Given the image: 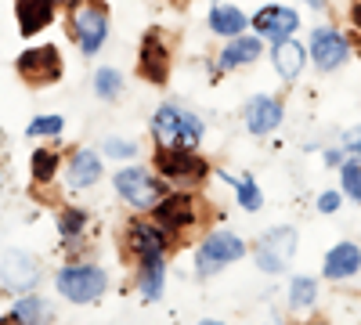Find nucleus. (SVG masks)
<instances>
[{"label":"nucleus","instance_id":"10","mask_svg":"<svg viewBox=\"0 0 361 325\" xmlns=\"http://www.w3.org/2000/svg\"><path fill=\"white\" fill-rule=\"evenodd\" d=\"M152 217H156V224L166 235L170 231H185V228L195 224V199L188 192H170V195H163L152 206Z\"/></svg>","mask_w":361,"mask_h":325},{"label":"nucleus","instance_id":"27","mask_svg":"<svg viewBox=\"0 0 361 325\" xmlns=\"http://www.w3.org/2000/svg\"><path fill=\"white\" fill-rule=\"evenodd\" d=\"M58 152H51V149H40V152H33V181L37 185H47V181H54V173H58Z\"/></svg>","mask_w":361,"mask_h":325},{"label":"nucleus","instance_id":"2","mask_svg":"<svg viewBox=\"0 0 361 325\" xmlns=\"http://www.w3.org/2000/svg\"><path fill=\"white\" fill-rule=\"evenodd\" d=\"M69 29L80 44L83 54H98L105 37H109V15H105V4L98 0H69Z\"/></svg>","mask_w":361,"mask_h":325},{"label":"nucleus","instance_id":"35","mask_svg":"<svg viewBox=\"0 0 361 325\" xmlns=\"http://www.w3.org/2000/svg\"><path fill=\"white\" fill-rule=\"evenodd\" d=\"M307 4H311V8H325V0H307Z\"/></svg>","mask_w":361,"mask_h":325},{"label":"nucleus","instance_id":"4","mask_svg":"<svg viewBox=\"0 0 361 325\" xmlns=\"http://www.w3.org/2000/svg\"><path fill=\"white\" fill-rule=\"evenodd\" d=\"M54 286L69 304H94L109 289V275L102 268H94V264H69V268L58 271Z\"/></svg>","mask_w":361,"mask_h":325},{"label":"nucleus","instance_id":"11","mask_svg":"<svg viewBox=\"0 0 361 325\" xmlns=\"http://www.w3.org/2000/svg\"><path fill=\"white\" fill-rule=\"evenodd\" d=\"M253 29H257V37L271 40V44H279V40H289L296 29H300V15L286 4H267L253 15Z\"/></svg>","mask_w":361,"mask_h":325},{"label":"nucleus","instance_id":"21","mask_svg":"<svg viewBox=\"0 0 361 325\" xmlns=\"http://www.w3.org/2000/svg\"><path fill=\"white\" fill-rule=\"evenodd\" d=\"M137 286H141V297L145 300H159L163 289H166V264L163 260H141Z\"/></svg>","mask_w":361,"mask_h":325},{"label":"nucleus","instance_id":"30","mask_svg":"<svg viewBox=\"0 0 361 325\" xmlns=\"http://www.w3.org/2000/svg\"><path fill=\"white\" fill-rule=\"evenodd\" d=\"M83 224H87V214L83 210H62V217H58V231H62L66 243L76 239V235L83 231Z\"/></svg>","mask_w":361,"mask_h":325},{"label":"nucleus","instance_id":"20","mask_svg":"<svg viewBox=\"0 0 361 325\" xmlns=\"http://www.w3.org/2000/svg\"><path fill=\"white\" fill-rule=\"evenodd\" d=\"M54 4L58 0H15V15H18L22 37H33V33H40L44 25H51Z\"/></svg>","mask_w":361,"mask_h":325},{"label":"nucleus","instance_id":"25","mask_svg":"<svg viewBox=\"0 0 361 325\" xmlns=\"http://www.w3.org/2000/svg\"><path fill=\"white\" fill-rule=\"evenodd\" d=\"M235 199H238V206H246L250 214H257L260 206H264V195H260V188H257V181H253V173H243V177H235Z\"/></svg>","mask_w":361,"mask_h":325},{"label":"nucleus","instance_id":"37","mask_svg":"<svg viewBox=\"0 0 361 325\" xmlns=\"http://www.w3.org/2000/svg\"><path fill=\"white\" fill-rule=\"evenodd\" d=\"M354 4H361V0H354Z\"/></svg>","mask_w":361,"mask_h":325},{"label":"nucleus","instance_id":"12","mask_svg":"<svg viewBox=\"0 0 361 325\" xmlns=\"http://www.w3.org/2000/svg\"><path fill=\"white\" fill-rule=\"evenodd\" d=\"M127 246H130V253L137 257V264H141V260H163V253H166V231H163L159 224L134 221V224L127 228Z\"/></svg>","mask_w":361,"mask_h":325},{"label":"nucleus","instance_id":"15","mask_svg":"<svg viewBox=\"0 0 361 325\" xmlns=\"http://www.w3.org/2000/svg\"><path fill=\"white\" fill-rule=\"evenodd\" d=\"M282 116H286V109H282V102H279V98H271V94H257V98L246 105V130H250V134H257V137H264V134H271V130H279Z\"/></svg>","mask_w":361,"mask_h":325},{"label":"nucleus","instance_id":"3","mask_svg":"<svg viewBox=\"0 0 361 325\" xmlns=\"http://www.w3.org/2000/svg\"><path fill=\"white\" fill-rule=\"evenodd\" d=\"M112 185H116V195L123 199L127 206H134V210H152V206L166 195L163 181H156L152 170H145L137 163L123 166L116 177H112Z\"/></svg>","mask_w":361,"mask_h":325},{"label":"nucleus","instance_id":"9","mask_svg":"<svg viewBox=\"0 0 361 325\" xmlns=\"http://www.w3.org/2000/svg\"><path fill=\"white\" fill-rule=\"evenodd\" d=\"M18 76L25 83H54L62 76V54H58L54 44H44V47H29L18 54Z\"/></svg>","mask_w":361,"mask_h":325},{"label":"nucleus","instance_id":"23","mask_svg":"<svg viewBox=\"0 0 361 325\" xmlns=\"http://www.w3.org/2000/svg\"><path fill=\"white\" fill-rule=\"evenodd\" d=\"M11 318H15L18 325H44V321L51 318V307H47V300H40V297H22V300H15Z\"/></svg>","mask_w":361,"mask_h":325},{"label":"nucleus","instance_id":"7","mask_svg":"<svg viewBox=\"0 0 361 325\" xmlns=\"http://www.w3.org/2000/svg\"><path fill=\"white\" fill-rule=\"evenodd\" d=\"M293 257H296V228H289V224L271 228L257 246V268L264 275H282Z\"/></svg>","mask_w":361,"mask_h":325},{"label":"nucleus","instance_id":"16","mask_svg":"<svg viewBox=\"0 0 361 325\" xmlns=\"http://www.w3.org/2000/svg\"><path fill=\"white\" fill-rule=\"evenodd\" d=\"M322 271L329 282H343V278H354L361 271V246L357 243H340L325 253V264Z\"/></svg>","mask_w":361,"mask_h":325},{"label":"nucleus","instance_id":"1","mask_svg":"<svg viewBox=\"0 0 361 325\" xmlns=\"http://www.w3.org/2000/svg\"><path fill=\"white\" fill-rule=\"evenodd\" d=\"M152 134L159 145H180V149H195V145L202 141V120L195 112L180 109L173 102L159 105L152 112Z\"/></svg>","mask_w":361,"mask_h":325},{"label":"nucleus","instance_id":"14","mask_svg":"<svg viewBox=\"0 0 361 325\" xmlns=\"http://www.w3.org/2000/svg\"><path fill=\"white\" fill-rule=\"evenodd\" d=\"M137 73L148 80V83H166L170 76V51L163 44V37L156 33H148L145 44H141V54H137Z\"/></svg>","mask_w":361,"mask_h":325},{"label":"nucleus","instance_id":"22","mask_svg":"<svg viewBox=\"0 0 361 325\" xmlns=\"http://www.w3.org/2000/svg\"><path fill=\"white\" fill-rule=\"evenodd\" d=\"M206 22H209V29H214L217 37H238L246 29V15L238 11L235 4H217Z\"/></svg>","mask_w":361,"mask_h":325},{"label":"nucleus","instance_id":"19","mask_svg":"<svg viewBox=\"0 0 361 325\" xmlns=\"http://www.w3.org/2000/svg\"><path fill=\"white\" fill-rule=\"evenodd\" d=\"M66 181L69 188H90V185H98L102 181V156L98 152H90V149H80L69 156V173H66Z\"/></svg>","mask_w":361,"mask_h":325},{"label":"nucleus","instance_id":"36","mask_svg":"<svg viewBox=\"0 0 361 325\" xmlns=\"http://www.w3.org/2000/svg\"><path fill=\"white\" fill-rule=\"evenodd\" d=\"M199 325H224V321H214V318H206V321H199Z\"/></svg>","mask_w":361,"mask_h":325},{"label":"nucleus","instance_id":"18","mask_svg":"<svg viewBox=\"0 0 361 325\" xmlns=\"http://www.w3.org/2000/svg\"><path fill=\"white\" fill-rule=\"evenodd\" d=\"M260 37H231V44H224L221 47V54H217V69L221 73H228V69H238V66H250V62H257L260 58Z\"/></svg>","mask_w":361,"mask_h":325},{"label":"nucleus","instance_id":"33","mask_svg":"<svg viewBox=\"0 0 361 325\" xmlns=\"http://www.w3.org/2000/svg\"><path fill=\"white\" fill-rule=\"evenodd\" d=\"M340 202H343L340 192H322V195H318V210H322V214H336Z\"/></svg>","mask_w":361,"mask_h":325},{"label":"nucleus","instance_id":"17","mask_svg":"<svg viewBox=\"0 0 361 325\" xmlns=\"http://www.w3.org/2000/svg\"><path fill=\"white\" fill-rule=\"evenodd\" d=\"M271 66H275V73L286 80V83H293L300 73H304V66H307V51H304V44L300 40H279V44H271Z\"/></svg>","mask_w":361,"mask_h":325},{"label":"nucleus","instance_id":"28","mask_svg":"<svg viewBox=\"0 0 361 325\" xmlns=\"http://www.w3.org/2000/svg\"><path fill=\"white\" fill-rule=\"evenodd\" d=\"M340 185H343L347 199L361 202V159H350V163L340 166Z\"/></svg>","mask_w":361,"mask_h":325},{"label":"nucleus","instance_id":"29","mask_svg":"<svg viewBox=\"0 0 361 325\" xmlns=\"http://www.w3.org/2000/svg\"><path fill=\"white\" fill-rule=\"evenodd\" d=\"M137 141L134 137H105L102 141V156L105 159H134Z\"/></svg>","mask_w":361,"mask_h":325},{"label":"nucleus","instance_id":"24","mask_svg":"<svg viewBox=\"0 0 361 325\" xmlns=\"http://www.w3.org/2000/svg\"><path fill=\"white\" fill-rule=\"evenodd\" d=\"M94 94L102 102H116L119 94H123V76H119V69H98L94 73Z\"/></svg>","mask_w":361,"mask_h":325},{"label":"nucleus","instance_id":"34","mask_svg":"<svg viewBox=\"0 0 361 325\" xmlns=\"http://www.w3.org/2000/svg\"><path fill=\"white\" fill-rule=\"evenodd\" d=\"M350 15H354V25L361 29V4H354V8H350Z\"/></svg>","mask_w":361,"mask_h":325},{"label":"nucleus","instance_id":"6","mask_svg":"<svg viewBox=\"0 0 361 325\" xmlns=\"http://www.w3.org/2000/svg\"><path fill=\"white\" fill-rule=\"evenodd\" d=\"M156 170H159V177L177 181V185H199L209 173L206 159H199L195 149H180V145H159L156 149Z\"/></svg>","mask_w":361,"mask_h":325},{"label":"nucleus","instance_id":"5","mask_svg":"<svg viewBox=\"0 0 361 325\" xmlns=\"http://www.w3.org/2000/svg\"><path fill=\"white\" fill-rule=\"evenodd\" d=\"M243 257H246V243L238 239V235L214 231V235H206L202 246L195 250V271H199V278H209V275L224 271L228 264L243 260Z\"/></svg>","mask_w":361,"mask_h":325},{"label":"nucleus","instance_id":"32","mask_svg":"<svg viewBox=\"0 0 361 325\" xmlns=\"http://www.w3.org/2000/svg\"><path fill=\"white\" fill-rule=\"evenodd\" d=\"M340 149L350 152V156H361V127H354V130H347V134L340 137Z\"/></svg>","mask_w":361,"mask_h":325},{"label":"nucleus","instance_id":"13","mask_svg":"<svg viewBox=\"0 0 361 325\" xmlns=\"http://www.w3.org/2000/svg\"><path fill=\"white\" fill-rule=\"evenodd\" d=\"M37 278H40V268L29 253L11 250L4 260H0V282H4L11 293H29L37 286Z\"/></svg>","mask_w":361,"mask_h":325},{"label":"nucleus","instance_id":"8","mask_svg":"<svg viewBox=\"0 0 361 325\" xmlns=\"http://www.w3.org/2000/svg\"><path fill=\"white\" fill-rule=\"evenodd\" d=\"M307 54L314 58V66H318L322 73H333V69H340L347 58H350V44H347V37L340 33V29H333V25H318L314 33H311V47H307Z\"/></svg>","mask_w":361,"mask_h":325},{"label":"nucleus","instance_id":"31","mask_svg":"<svg viewBox=\"0 0 361 325\" xmlns=\"http://www.w3.org/2000/svg\"><path fill=\"white\" fill-rule=\"evenodd\" d=\"M62 130H66L62 116H37V120L29 123V134H33V137H54V134H62Z\"/></svg>","mask_w":361,"mask_h":325},{"label":"nucleus","instance_id":"26","mask_svg":"<svg viewBox=\"0 0 361 325\" xmlns=\"http://www.w3.org/2000/svg\"><path fill=\"white\" fill-rule=\"evenodd\" d=\"M314 297H318L314 278L296 275V278H293V286H289V307H293V311H304V307H311V304H314Z\"/></svg>","mask_w":361,"mask_h":325}]
</instances>
